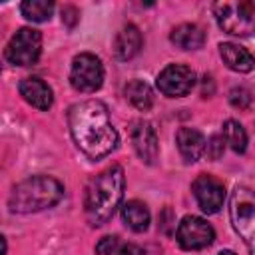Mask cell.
<instances>
[{
  "label": "cell",
  "instance_id": "603a6c76",
  "mask_svg": "<svg viewBox=\"0 0 255 255\" xmlns=\"http://www.w3.org/2000/svg\"><path fill=\"white\" fill-rule=\"evenodd\" d=\"M118 245H120V241H118L116 235L102 237V239L98 241V245H96V253H98V255H114L116 249H118Z\"/></svg>",
  "mask_w": 255,
  "mask_h": 255
},
{
  "label": "cell",
  "instance_id": "ac0fdd59",
  "mask_svg": "<svg viewBox=\"0 0 255 255\" xmlns=\"http://www.w3.org/2000/svg\"><path fill=\"white\" fill-rule=\"evenodd\" d=\"M124 94H126V98L129 100V104H131L133 108L141 110V112L149 110L151 104H153V92H151V88H149L145 82H141V80H131V82H128L126 88H124Z\"/></svg>",
  "mask_w": 255,
  "mask_h": 255
},
{
  "label": "cell",
  "instance_id": "9a60e30c",
  "mask_svg": "<svg viewBox=\"0 0 255 255\" xmlns=\"http://www.w3.org/2000/svg\"><path fill=\"white\" fill-rule=\"evenodd\" d=\"M139 50H141V34L137 30V26H133V24L124 26L114 40L116 58L118 60H131Z\"/></svg>",
  "mask_w": 255,
  "mask_h": 255
},
{
  "label": "cell",
  "instance_id": "277c9868",
  "mask_svg": "<svg viewBox=\"0 0 255 255\" xmlns=\"http://www.w3.org/2000/svg\"><path fill=\"white\" fill-rule=\"evenodd\" d=\"M229 217L235 233L255 255V189L237 185L229 197Z\"/></svg>",
  "mask_w": 255,
  "mask_h": 255
},
{
  "label": "cell",
  "instance_id": "4fadbf2b",
  "mask_svg": "<svg viewBox=\"0 0 255 255\" xmlns=\"http://www.w3.org/2000/svg\"><path fill=\"white\" fill-rule=\"evenodd\" d=\"M219 54H221V60L225 62V66L233 72H239V74H247L255 68V58L251 56L249 50H245L243 46L239 44H233V42H223L219 46Z\"/></svg>",
  "mask_w": 255,
  "mask_h": 255
},
{
  "label": "cell",
  "instance_id": "52a82bcc",
  "mask_svg": "<svg viewBox=\"0 0 255 255\" xmlns=\"http://www.w3.org/2000/svg\"><path fill=\"white\" fill-rule=\"evenodd\" d=\"M42 34L34 28H20L6 46V60L14 66H30L40 58Z\"/></svg>",
  "mask_w": 255,
  "mask_h": 255
},
{
  "label": "cell",
  "instance_id": "9c48e42d",
  "mask_svg": "<svg viewBox=\"0 0 255 255\" xmlns=\"http://www.w3.org/2000/svg\"><path fill=\"white\" fill-rule=\"evenodd\" d=\"M195 74L185 64H169L157 76V88L167 98H183L191 92Z\"/></svg>",
  "mask_w": 255,
  "mask_h": 255
},
{
  "label": "cell",
  "instance_id": "484cf974",
  "mask_svg": "<svg viewBox=\"0 0 255 255\" xmlns=\"http://www.w3.org/2000/svg\"><path fill=\"white\" fill-rule=\"evenodd\" d=\"M217 255H235L233 251H229V249H225V251H221V253H217Z\"/></svg>",
  "mask_w": 255,
  "mask_h": 255
},
{
  "label": "cell",
  "instance_id": "5b68a950",
  "mask_svg": "<svg viewBox=\"0 0 255 255\" xmlns=\"http://www.w3.org/2000/svg\"><path fill=\"white\" fill-rule=\"evenodd\" d=\"M213 14L223 32L233 36H249L255 32V0L215 2Z\"/></svg>",
  "mask_w": 255,
  "mask_h": 255
},
{
  "label": "cell",
  "instance_id": "7402d4cb",
  "mask_svg": "<svg viewBox=\"0 0 255 255\" xmlns=\"http://www.w3.org/2000/svg\"><path fill=\"white\" fill-rule=\"evenodd\" d=\"M223 149H225V137L223 135H211L209 137V141H207V145H205V151H207V155L211 157V159H219L221 155H223Z\"/></svg>",
  "mask_w": 255,
  "mask_h": 255
},
{
  "label": "cell",
  "instance_id": "e0dca14e",
  "mask_svg": "<svg viewBox=\"0 0 255 255\" xmlns=\"http://www.w3.org/2000/svg\"><path fill=\"white\" fill-rule=\"evenodd\" d=\"M122 219H124V223L131 231L141 233L149 225V209L145 207V203H141L137 199H131V201L124 203V207H122Z\"/></svg>",
  "mask_w": 255,
  "mask_h": 255
},
{
  "label": "cell",
  "instance_id": "7c38bea8",
  "mask_svg": "<svg viewBox=\"0 0 255 255\" xmlns=\"http://www.w3.org/2000/svg\"><path fill=\"white\" fill-rule=\"evenodd\" d=\"M18 88H20L22 98H24L30 106H34V108H38V110H50V106H52V102H54V96H52V88H50L44 80H40V78H36V76L24 78Z\"/></svg>",
  "mask_w": 255,
  "mask_h": 255
},
{
  "label": "cell",
  "instance_id": "6da1fadb",
  "mask_svg": "<svg viewBox=\"0 0 255 255\" xmlns=\"http://www.w3.org/2000/svg\"><path fill=\"white\" fill-rule=\"evenodd\" d=\"M68 128L76 145L92 159L112 153L118 145V131L112 126L108 108L98 100L74 104L68 112Z\"/></svg>",
  "mask_w": 255,
  "mask_h": 255
},
{
  "label": "cell",
  "instance_id": "ffe728a7",
  "mask_svg": "<svg viewBox=\"0 0 255 255\" xmlns=\"http://www.w3.org/2000/svg\"><path fill=\"white\" fill-rule=\"evenodd\" d=\"M223 137H225V143H229V147L235 153H243L247 149V133L239 122L227 120L223 124Z\"/></svg>",
  "mask_w": 255,
  "mask_h": 255
},
{
  "label": "cell",
  "instance_id": "cb8c5ba5",
  "mask_svg": "<svg viewBox=\"0 0 255 255\" xmlns=\"http://www.w3.org/2000/svg\"><path fill=\"white\" fill-rule=\"evenodd\" d=\"M62 20L72 28L76 22H78V10L74 6H64L62 8Z\"/></svg>",
  "mask_w": 255,
  "mask_h": 255
},
{
  "label": "cell",
  "instance_id": "30bf717a",
  "mask_svg": "<svg viewBox=\"0 0 255 255\" xmlns=\"http://www.w3.org/2000/svg\"><path fill=\"white\" fill-rule=\"evenodd\" d=\"M191 189H193V195L197 199V205L201 207L203 213L211 215V213H217L223 207L225 187H223V183L217 177L207 175V173H201V175H197L193 179Z\"/></svg>",
  "mask_w": 255,
  "mask_h": 255
},
{
  "label": "cell",
  "instance_id": "d6986e66",
  "mask_svg": "<svg viewBox=\"0 0 255 255\" xmlns=\"http://www.w3.org/2000/svg\"><path fill=\"white\" fill-rule=\"evenodd\" d=\"M20 12L26 20L32 22H46L54 12V2L48 0H26L20 4Z\"/></svg>",
  "mask_w": 255,
  "mask_h": 255
},
{
  "label": "cell",
  "instance_id": "7a4b0ae2",
  "mask_svg": "<svg viewBox=\"0 0 255 255\" xmlns=\"http://www.w3.org/2000/svg\"><path fill=\"white\" fill-rule=\"evenodd\" d=\"M124 197V169L120 165H112L98 173L84 197V207H86V217L92 225H104L114 211L120 207Z\"/></svg>",
  "mask_w": 255,
  "mask_h": 255
},
{
  "label": "cell",
  "instance_id": "d4e9b609",
  "mask_svg": "<svg viewBox=\"0 0 255 255\" xmlns=\"http://www.w3.org/2000/svg\"><path fill=\"white\" fill-rule=\"evenodd\" d=\"M116 255H141V249L135 247V245H131V243H128V245H122Z\"/></svg>",
  "mask_w": 255,
  "mask_h": 255
},
{
  "label": "cell",
  "instance_id": "3957f363",
  "mask_svg": "<svg viewBox=\"0 0 255 255\" xmlns=\"http://www.w3.org/2000/svg\"><path fill=\"white\" fill-rule=\"evenodd\" d=\"M64 197V187L50 175H32L14 185L8 205L14 213H36L54 207Z\"/></svg>",
  "mask_w": 255,
  "mask_h": 255
},
{
  "label": "cell",
  "instance_id": "8992f818",
  "mask_svg": "<svg viewBox=\"0 0 255 255\" xmlns=\"http://www.w3.org/2000/svg\"><path fill=\"white\" fill-rule=\"evenodd\" d=\"M102 82H104V66L98 56L90 52H82L72 60L70 84L74 90L82 94H92L102 88Z\"/></svg>",
  "mask_w": 255,
  "mask_h": 255
},
{
  "label": "cell",
  "instance_id": "44dd1931",
  "mask_svg": "<svg viewBox=\"0 0 255 255\" xmlns=\"http://www.w3.org/2000/svg\"><path fill=\"white\" fill-rule=\"evenodd\" d=\"M229 102L233 108L237 110H247L249 104H251V94L245 90V88H233L229 92Z\"/></svg>",
  "mask_w": 255,
  "mask_h": 255
},
{
  "label": "cell",
  "instance_id": "5bb4252c",
  "mask_svg": "<svg viewBox=\"0 0 255 255\" xmlns=\"http://www.w3.org/2000/svg\"><path fill=\"white\" fill-rule=\"evenodd\" d=\"M175 141H177V149L185 161H197L205 153V145H207L205 137L201 135V131H197L193 128H179Z\"/></svg>",
  "mask_w": 255,
  "mask_h": 255
},
{
  "label": "cell",
  "instance_id": "ba28073f",
  "mask_svg": "<svg viewBox=\"0 0 255 255\" xmlns=\"http://www.w3.org/2000/svg\"><path fill=\"white\" fill-rule=\"evenodd\" d=\"M175 239H177L181 249H185V251H199V249H205V247H209L213 243L215 231H213V227L205 219H201L197 215H185L177 223Z\"/></svg>",
  "mask_w": 255,
  "mask_h": 255
},
{
  "label": "cell",
  "instance_id": "8fae6325",
  "mask_svg": "<svg viewBox=\"0 0 255 255\" xmlns=\"http://www.w3.org/2000/svg\"><path fill=\"white\" fill-rule=\"evenodd\" d=\"M131 141L135 153L145 163H153L157 157V135L149 122H135L131 129Z\"/></svg>",
  "mask_w": 255,
  "mask_h": 255
},
{
  "label": "cell",
  "instance_id": "2e32d148",
  "mask_svg": "<svg viewBox=\"0 0 255 255\" xmlns=\"http://www.w3.org/2000/svg\"><path fill=\"white\" fill-rule=\"evenodd\" d=\"M169 38L181 50H199L205 44V34L197 24H179Z\"/></svg>",
  "mask_w": 255,
  "mask_h": 255
}]
</instances>
